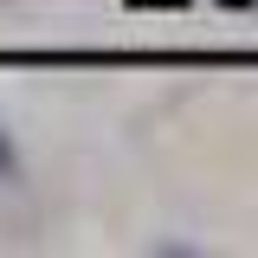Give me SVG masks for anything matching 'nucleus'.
<instances>
[{
	"label": "nucleus",
	"instance_id": "f03ea898",
	"mask_svg": "<svg viewBox=\"0 0 258 258\" xmlns=\"http://www.w3.org/2000/svg\"><path fill=\"white\" fill-rule=\"evenodd\" d=\"M220 7H252V0H220Z\"/></svg>",
	"mask_w": 258,
	"mask_h": 258
},
{
	"label": "nucleus",
	"instance_id": "f257e3e1",
	"mask_svg": "<svg viewBox=\"0 0 258 258\" xmlns=\"http://www.w3.org/2000/svg\"><path fill=\"white\" fill-rule=\"evenodd\" d=\"M0 187H20V149H13L7 123H0Z\"/></svg>",
	"mask_w": 258,
	"mask_h": 258
}]
</instances>
